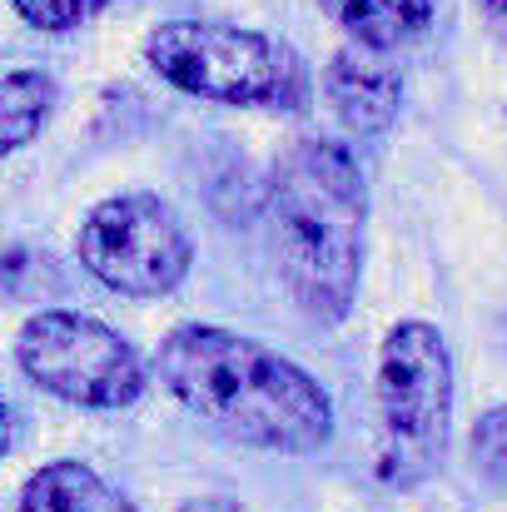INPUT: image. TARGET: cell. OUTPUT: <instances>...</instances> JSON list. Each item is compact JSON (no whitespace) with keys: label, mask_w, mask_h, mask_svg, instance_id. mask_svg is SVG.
<instances>
[{"label":"cell","mask_w":507,"mask_h":512,"mask_svg":"<svg viewBox=\"0 0 507 512\" xmlns=\"http://www.w3.org/2000/svg\"><path fill=\"white\" fill-rule=\"evenodd\" d=\"M160 383L244 448L319 453L334 433V403L299 363L214 324H184L160 343Z\"/></svg>","instance_id":"1"},{"label":"cell","mask_w":507,"mask_h":512,"mask_svg":"<svg viewBox=\"0 0 507 512\" xmlns=\"http://www.w3.org/2000/svg\"><path fill=\"white\" fill-rule=\"evenodd\" d=\"M368 184L338 140H299L269 179V249L304 319L338 324L358 299Z\"/></svg>","instance_id":"2"},{"label":"cell","mask_w":507,"mask_h":512,"mask_svg":"<svg viewBox=\"0 0 507 512\" xmlns=\"http://www.w3.org/2000/svg\"><path fill=\"white\" fill-rule=\"evenodd\" d=\"M150 70L209 105L239 110H304L309 105V70L304 60L249 25L219 20H165L145 35Z\"/></svg>","instance_id":"3"},{"label":"cell","mask_w":507,"mask_h":512,"mask_svg":"<svg viewBox=\"0 0 507 512\" xmlns=\"http://www.w3.org/2000/svg\"><path fill=\"white\" fill-rule=\"evenodd\" d=\"M453 358L433 324L408 319L378 348V478L388 488L423 483L448 448Z\"/></svg>","instance_id":"4"},{"label":"cell","mask_w":507,"mask_h":512,"mask_svg":"<svg viewBox=\"0 0 507 512\" xmlns=\"http://www.w3.org/2000/svg\"><path fill=\"white\" fill-rule=\"evenodd\" d=\"M75 254L85 274H95L105 289L125 299L174 294L194 264L189 229L179 224V214L160 194H145V189L100 199L80 224Z\"/></svg>","instance_id":"5"},{"label":"cell","mask_w":507,"mask_h":512,"mask_svg":"<svg viewBox=\"0 0 507 512\" xmlns=\"http://www.w3.org/2000/svg\"><path fill=\"white\" fill-rule=\"evenodd\" d=\"M15 358L30 383L80 408H130L145 393V363L130 339L75 309H40L25 319Z\"/></svg>","instance_id":"6"},{"label":"cell","mask_w":507,"mask_h":512,"mask_svg":"<svg viewBox=\"0 0 507 512\" xmlns=\"http://www.w3.org/2000/svg\"><path fill=\"white\" fill-rule=\"evenodd\" d=\"M324 95L334 105L338 125L353 135V140H378L398 125V110H403V75L398 65L388 60V50H373V45H343L329 70H324Z\"/></svg>","instance_id":"7"},{"label":"cell","mask_w":507,"mask_h":512,"mask_svg":"<svg viewBox=\"0 0 507 512\" xmlns=\"http://www.w3.org/2000/svg\"><path fill=\"white\" fill-rule=\"evenodd\" d=\"M15 512H135L95 468L85 463H45L25 478Z\"/></svg>","instance_id":"8"},{"label":"cell","mask_w":507,"mask_h":512,"mask_svg":"<svg viewBox=\"0 0 507 512\" xmlns=\"http://www.w3.org/2000/svg\"><path fill=\"white\" fill-rule=\"evenodd\" d=\"M324 5L353 45L373 50H398L418 40L438 15V0H324Z\"/></svg>","instance_id":"9"},{"label":"cell","mask_w":507,"mask_h":512,"mask_svg":"<svg viewBox=\"0 0 507 512\" xmlns=\"http://www.w3.org/2000/svg\"><path fill=\"white\" fill-rule=\"evenodd\" d=\"M60 105V90L50 75L40 70H10L5 85H0V145L5 155H20L55 115Z\"/></svg>","instance_id":"10"},{"label":"cell","mask_w":507,"mask_h":512,"mask_svg":"<svg viewBox=\"0 0 507 512\" xmlns=\"http://www.w3.org/2000/svg\"><path fill=\"white\" fill-rule=\"evenodd\" d=\"M468 458L473 468L488 478V483H503L507 488V403L503 408H488L473 433H468Z\"/></svg>","instance_id":"11"},{"label":"cell","mask_w":507,"mask_h":512,"mask_svg":"<svg viewBox=\"0 0 507 512\" xmlns=\"http://www.w3.org/2000/svg\"><path fill=\"white\" fill-rule=\"evenodd\" d=\"M10 5H15V15H20L25 25L60 35V30H80V25H90L110 0H10Z\"/></svg>","instance_id":"12"},{"label":"cell","mask_w":507,"mask_h":512,"mask_svg":"<svg viewBox=\"0 0 507 512\" xmlns=\"http://www.w3.org/2000/svg\"><path fill=\"white\" fill-rule=\"evenodd\" d=\"M179 512H244L234 498H194V503H184Z\"/></svg>","instance_id":"13"},{"label":"cell","mask_w":507,"mask_h":512,"mask_svg":"<svg viewBox=\"0 0 507 512\" xmlns=\"http://www.w3.org/2000/svg\"><path fill=\"white\" fill-rule=\"evenodd\" d=\"M478 5H483V15L507 35V0H478Z\"/></svg>","instance_id":"14"}]
</instances>
